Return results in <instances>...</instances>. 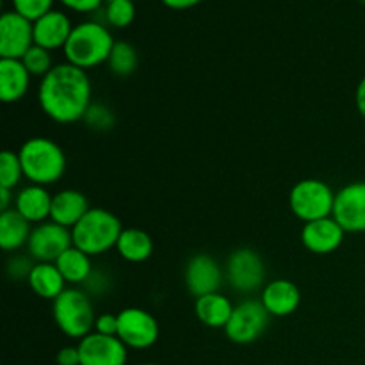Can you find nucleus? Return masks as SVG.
Wrapping results in <instances>:
<instances>
[{"label": "nucleus", "mask_w": 365, "mask_h": 365, "mask_svg": "<svg viewBox=\"0 0 365 365\" xmlns=\"http://www.w3.org/2000/svg\"><path fill=\"white\" fill-rule=\"evenodd\" d=\"M34 259L32 257H24V255H14L7 260L6 273L11 280H29L31 277V271L34 267Z\"/></svg>", "instance_id": "32"}, {"label": "nucleus", "mask_w": 365, "mask_h": 365, "mask_svg": "<svg viewBox=\"0 0 365 365\" xmlns=\"http://www.w3.org/2000/svg\"><path fill=\"white\" fill-rule=\"evenodd\" d=\"M116 252L127 262H145L153 253V241L141 228H123L118 239Z\"/></svg>", "instance_id": "24"}, {"label": "nucleus", "mask_w": 365, "mask_h": 365, "mask_svg": "<svg viewBox=\"0 0 365 365\" xmlns=\"http://www.w3.org/2000/svg\"><path fill=\"white\" fill-rule=\"evenodd\" d=\"M84 121L91 130L106 132L114 127L116 118H114L113 110L107 106H103V103H91V107H89L88 113H86Z\"/></svg>", "instance_id": "30"}, {"label": "nucleus", "mask_w": 365, "mask_h": 365, "mask_svg": "<svg viewBox=\"0 0 365 365\" xmlns=\"http://www.w3.org/2000/svg\"><path fill=\"white\" fill-rule=\"evenodd\" d=\"M160 334L159 323L146 310L128 307L118 314V339L130 349H148Z\"/></svg>", "instance_id": "9"}, {"label": "nucleus", "mask_w": 365, "mask_h": 365, "mask_svg": "<svg viewBox=\"0 0 365 365\" xmlns=\"http://www.w3.org/2000/svg\"><path fill=\"white\" fill-rule=\"evenodd\" d=\"M32 228V223H29L16 209L0 214V246L4 252H18L27 246Z\"/></svg>", "instance_id": "22"}, {"label": "nucleus", "mask_w": 365, "mask_h": 365, "mask_svg": "<svg viewBox=\"0 0 365 365\" xmlns=\"http://www.w3.org/2000/svg\"><path fill=\"white\" fill-rule=\"evenodd\" d=\"M57 365H81V351L78 346H66L59 349L56 356Z\"/></svg>", "instance_id": "36"}, {"label": "nucleus", "mask_w": 365, "mask_h": 365, "mask_svg": "<svg viewBox=\"0 0 365 365\" xmlns=\"http://www.w3.org/2000/svg\"><path fill=\"white\" fill-rule=\"evenodd\" d=\"M75 25H71L70 16L63 11L52 9L34 21V45L43 46L46 50L64 48V45L70 39L71 31Z\"/></svg>", "instance_id": "17"}, {"label": "nucleus", "mask_w": 365, "mask_h": 365, "mask_svg": "<svg viewBox=\"0 0 365 365\" xmlns=\"http://www.w3.org/2000/svg\"><path fill=\"white\" fill-rule=\"evenodd\" d=\"M38 102L56 123L81 121L91 107V81L86 70L73 64H56L39 82Z\"/></svg>", "instance_id": "1"}, {"label": "nucleus", "mask_w": 365, "mask_h": 365, "mask_svg": "<svg viewBox=\"0 0 365 365\" xmlns=\"http://www.w3.org/2000/svg\"><path fill=\"white\" fill-rule=\"evenodd\" d=\"M127 346L118 337L93 334L86 335L78 342L81 365H125L127 364Z\"/></svg>", "instance_id": "14"}, {"label": "nucleus", "mask_w": 365, "mask_h": 365, "mask_svg": "<svg viewBox=\"0 0 365 365\" xmlns=\"http://www.w3.org/2000/svg\"><path fill=\"white\" fill-rule=\"evenodd\" d=\"M52 198L53 196L43 185L29 184L14 196L13 209H16L29 223H45L46 220H50Z\"/></svg>", "instance_id": "19"}, {"label": "nucleus", "mask_w": 365, "mask_h": 365, "mask_svg": "<svg viewBox=\"0 0 365 365\" xmlns=\"http://www.w3.org/2000/svg\"><path fill=\"white\" fill-rule=\"evenodd\" d=\"M227 278L239 294H253L266 284V264L252 248H239L227 260Z\"/></svg>", "instance_id": "8"}, {"label": "nucleus", "mask_w": 365, "mask_h": 365, "mask_svg": "<svg viewBox=\"0 0 365 365\" xmlns=\"http://www.w3.org/2000/svg\"><path fill=\"white\" fill-rule=\"evenodd\" d=\"M11 202L14 203L13 191H11V189L0 187V210H2V212H6V210H9V203H11Z\"/></svg>", "instance_id": "39"}, {"label": "nucleus", "mask_w": 365, "mask_h": 365, "mask_svg": "<svg viewBox=\"0 0 365 365\" xmlns=\"http://www.w3.org/2000/svg\"><path fill=\"white\" fill-rule=\"evenodd\" d=\"M113 289V282H110L109 274L106 271H96L89 274L88 280L82 284V291L88 292L89 296H103Z\"/></svg>", "instance_id": "33"}, {"label": "nucleus", "mask_w": 365, "mask_h": 365, "mask_svg": "<svg viewBox=\"0 0 365 365\" xmlns=\"http://www.w3.org/2000/svg\"><path fill=\"white\" fill-rule=\"evenodd\" d=\"M57 328L70 339H82L95 330V309L91 298L82 289H66L52 305Z\"/></svg>", "instance_id": "5"}, {"label": "nucleus", "mask_w": 365, "mask_h": 365, "mask_svg": "<svg viewBox=\"0 0 365 365\" xmlns=\"http://www.w3.org/2000/svg\"><path fill=\"white\" fill-rule=\"evenodd\" d=\"M89 209L91 207H89L84 192L77 191V189H63L53 195L50 221L71 230L89 212Z\"/></svg>", "instance_id": "18"}, {"label": "nucleus", "mask_w": 365, "mask_h": 365, "mask_svg": "<svg viewBox=\"0 0 365 365\" xmlns=\"http://www.w3.org/2000/svg\"><path fill=\"white\" fill-rule=\"evenodd\" d=\"M34 46V21L16 11L0 16V59H21Z\"/></svg>", "instance_id": "11"}, {"label": "nucleus", "mask_w": 365, "mask_h": 365, "mask_svg": "<svg viewBox=\"0 0 365 365\" xmlns=\"http://www.w3.org/2000/svg\"><path fill=\"white\" fill-rule=\"evenodd\" d=\"M107 64H109L110 73L116 77H130L139 66L138 50L128 41H116Z\"/></svg>", "instance_id": "26"}, {"label": "nucleus", "mask_w": 365, "mask_h": 365, "mask_svg": "<svg viewBox=\"0 0 365 365\" xmlns=\"http://www.w3.org/2000/svg\"><path fill=\"white\" fill-rule=\"evenodd\" d=\"M346 232L334 217L305 223L302 230V242L309 252L316 255H328L341 248Z\"/></svg>", "instance_id": "15"}, {"label": "nucleus", "mask_w": 365, "mask_h": 365, "mask_svg": "<svg viewBox=\"0 0 365 365\" xmlns=\"http://www.w3.org/2000/svg\"><path fill=\"white\" fill-rule=\"evenodd\" d=\"M27 282L36 296L52 302L66 291V280L53 262H36Z\"/></svg>", "instance_id": "21"}, {"label": "nucleus", "mask_w": 365, "mask_h": 365, "mask_svg": "<svg viewBox=\"0 0 365 365\" xmlns=\"http://www.w3.org/2000/svg\"><path fill=\"white\" fill-rule=\"evenodd\" d=\"M31 77L20 59H0V100L14 103L24 98L31 86Z\"/></svg>", "instance_id": "20"}, {"label": "nucleus", "mask_w": 365, "mask_h": 365, "mask_svg": "<svg viewBox=\"0 0 365 365\" xmlns=\"http://www.w3.org/2000/svg\"><path fill=\"white\" fill-rule=\"evenodd\" d=\"M355 103H356V109H359L360 116L365 118V77L359 82V86H356Z\"/></svg>", "instance_id": "38"}, {"label": "nucleus", "mask_w": 365, "mask_h": 365, "mask_svg": "<svg viewBox=\"0 0 365 365\" xmlns=\"http://www.w3.org/2000/svg\"><path fill=\"white\" fill-rule=\"evenodd\" d=\"M141 365H159V364H141Z\"/></svg>", "instance_id": "40"}, {"label": "nucleus", "mask_w": 365, "mask_h": 365, "mask_svg": "<svg viewBox=\"0 0 365 365\" xmlns=\"http://www.w3.org/2000/svg\"><path fill=\"white\" fill-rule=\"evenodd\" d=\"M271 314L267 312L262 302L257 299H245L234 307L230 321L225 327V335L234 344H253L264 335L269 327Z\"/></svg>", "instance_id": "7"}, {"label": "nucleus", "mask_w": 365, "mask_h": 365, "mask_svg": "<svg viewBox=\"0 0 365 365\" xmlns=\"http://www.w3.org/2000/svg\"><path fill=\"white\" fill-rule=\"evenodd\" d=\"M11 2H13V11L31 21L45 16L48 11H52L53 6V0H11Z\"/></svg>", "instance_id": "31"}, {"label": "nucleus", "mask_w": 365, "mask_h": 365, "mask_svg": "<svg viewBox=\"0 0 365 365\" xmlns=\"http://www.w3.org/2000/svg\"><path fill=\"white\" fill-rule=\"evenodd\" d=\"M24 178V168H21L18 152L4 150L0 153V187L13 191L20 180Z\"/></svg>", "instance_id": "28"}, {"label": "nucleus", "mask_w": 365, "mask_h": 365, "mask_svg": "<svg viewBox=\"0 0 365 365\" xmlns=\"http://www.w3.org/2000/svg\"><path fill=\"white\" fill-rule=\"evenodd\" d=\"M57 269L64 277L66 284H78L82 285L88 280L89 274L93 273L91 257L78 250L77 246L68 248L56 262Z\"/></svg>", "instance_id": "25"}, {"label": "nucleus", "mask_w": 365, "mask_h": 365, "mask_svg": "<svg viewBox=\"0 0 365 365\" xmlns=\"http://www.w3.org/2000/svg\"><path fill=\"white\" fill-rule=\"evenodd\" d=\"M200 2H203V0H163L164 6L170 7V9H177V11L191 9V7L198 6Z\"/></svg>", "instance_id": "37"}, {"label": "nucleus", "mask_w": 365, "mask_h": 365, "mask_svg": "<svg viewBox=\"0 0 365 365\" xmlns=\"http://www.w3.org/2000/svg\"><path fill=\"white\" fill-rule=\"evenodd\" d=\"M335 221L346 234L365 232V182H351L335 192L334 214Z\"/></svg>", "instance_id": "12"}, {"label": "nucleus", "mask_w": 365, "mask_h": 365, "mask_svg": "<svg viewBox=\"0 0 365 365\" xmlns=\"http://www.w3.org/2000/svg\"><path fill=\"white\" fill-rule=\"evenodd\" d=\"M232 312H234V305L227 296L220 294V292H212V294L202 296L196 298L195 303V314L200 319V323L205 324L209 328H223L230 321Z\"/></svg>", "instance_id": "23"}, {"label": "nucleus", "mask_w": 365, "mask_h": 365, "mask_svg": "<svg viewBox=\"0 0 365 365\" xmlns=\"http://www.w3.org/2000/svg\"><path fill=\"white\" fill-rule=\"evenodd\" d=\"M123 227L113 212L106 209H89V212L71 228L73 246L89 257L102 255L116 248Z\"/></svg>", "instance_id": "4"}, {"label": "nucleus", "mask_w": 365, "mask_h": 365, "mask_svg": "<svg viewBox=\"0 0 365 365\" xmlns=\"http://www.w3.org/2000/svg\"><path fill=\"white\" fill-rule=\"evenodd\" d=\"M135 6L132 0H114L103 7V20L114 29H125L134 21Z\"/></svg>", "instance_id": "27"}, {"label": "nucleus", "mask_w": 365, "mask_h": 365, "mask_svg": "<svg viewBox=\"0 0 365 365\" xmlns=\"http://www.w3.org/2000/svg\"><path fill=\"white\" fill-rule=\"evenodd\" d=\"M59 2L75 13H93L98 11L106 0H59Z\"/></svg>", "instance_id": "35"}, {"label": "nucleus", "mask_w": 365, "mask_h": 365, "mask_svg": "<svg viewBox=\"0 0 365 365\" xmlns=\"http://www.w3.org/2000/svg\"><path fill=\"white\" fill-rule=\"evenodd\" d=\"M184 282L189 294L202 298L220 291L223 284V271L212 257L207 253H198L189 259L184 271Z\"/></svg>", "instance_id": "13"}, {"label": "nucleus", "mask_w": 365, "mask_h": 365, "mask_svg": "<svg viewBox=\"0 0 365 365\" xmlns=\"http://www.w3.org/2000/svg\"><path fill=\"white\" fill-rule=\"evenodd\" d=\"M71 246H73V237L70 228L61 227L53 221L36 225L27 242L29 257H32L34 262L56 264L57 259Z\"/></svg>", "instance_id": "10"}, {"label": "nucleus", "mask_w": 365, "mask_h": 365, "mask_svg": "<svg viewBox=\"0 0 365 365\" xmlns=\"http://www.w3.org/2000/svg\"><path fill=\"white\" fill-rule=\"evenodd\" d=\"M95 331L96 334L118 337V316H114V314H100L95 321Z\"/></svg>", "instance_id": "34"}, {"label": "nucleus", "mask_w": 365, "mask_h": 365, "mask_svg": "<svg viewBox=\"0 0 365 365\" xmlns=\"http://www.w3.org/2000/svg\"><path fill=\"white\" fill-rule=\"evenodd\" d=\"M106 2H114V0H106Z\"/></svg>", "instance_id": "41"}, {"label": "nucleus", "mask_w": 365, "mask_h": 365, "mask_svg": "<svg viewBox=\"0 0 365 365\" xmlns=\"http://www.w3.org/2000/svg\"><path fill=\"white\" fill-rule=\"evenodd\" d=\"M114 43L116 41L106 24L88 20L75 25L63 52L66 63L73 64L81 70H89V68L100 66L102 63L109 61Z\"/></svg>", "instance_id": "2"}, {"label": "nucleus", "mask_w": 365, "mask_h": 365, "mask_svg": "<svg viewBox=\"0 0 365 365\" xmlns=\"http://www.w3.org/2000/svg\"><path fill=\"white\" fill-rule=\"evenodd\" d=\"M335 192L330 185L317 178H305L294 184L289 195V205L298 220L310 221L330 217L334 214Z\"/></svg>", "instance_id": "6"}, {"label": "nucleus", "mask_w": 365, "mask_h": 365, "mask_svg": "<svg viewBox=\"0 0 365 365\" xmlns=\"http://www.w3.org/2000/svg\"><path fill=\"white\" fill-rule=\"evenodd\" d=\"M260 302L271 316L287 317L294 314L302 305V291L294 282L278 278V280L264 285Z\"/></svg>", "instance_id": "16"}, {"label": "nucleus", "mask_w": 365, "mask_h": 365, "mask_svg": "<svg viewBox=\"0 0 365 365\" xmlns=\"http://www.w3.org/2000/svg\"><path fill=\"white\" fill-rule=\"evenodd\" d=\"M24 177L31 184L52 185L66 171V155L56 141L48 138H31L18 150Z\"/></svg>", "instance_id": "3"}, {"label": "nucleus", "mask_w": 365, "mask_h": 365, "mask_svg": "<svg viewBox=\"0 0 365 365\" xmlns=\"http://www.w3.org/2000/svg\"><path fill=\"white\" fill-rule=\"evenodd\" d=\"M20 61L24 63V66L27 68V71L32 75V77L43 78L45 75H48L50 70L53 68L50 50L43 48V46H38V45L31 46L29 52L25 53Z\"/></svg>", "instance_id": "29"}]
</instances>
